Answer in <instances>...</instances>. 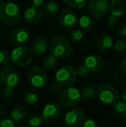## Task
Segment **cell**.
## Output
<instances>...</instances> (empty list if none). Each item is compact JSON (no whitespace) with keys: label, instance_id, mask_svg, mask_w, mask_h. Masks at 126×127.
Listing matches in <instances>:
<instances>
[{"label":"cell","instance_id":"ffe728a7","mask_svg":"<svg viewBox=\"0 0 126 127\" xmlns=\"http://www.w3.org/2000/svg\"><path fill=\"white\" fill-rule=\"evenodd\" d=\"M110 11L111 15L117 18L122 17L125 12V6L123 0H111L110 3Z\"/></svg>","mask_w":126,"mask_h":127},{"label":"cell","instance_id":"30bf717a","mask_svg":"<svg viewBox=\"0 0 126 127\" xmlns=\"http://www.w3.org/2000/svg\"><path fill=\"white\" fill-rule=\"evenodd\" d=\"M87 4L90 13L98 18L105 17L110 10L109 0H88Z\"/></svg>","mask_w":126,"mask_h":127},{"label":"cell","instance_id":"5bb4252c","mask_svg":"<svg viewBox=\"0 0 126 127\" xmlns=\"http://www.w3.org/2000/svg\"><path fill=\"white\" fill-rule=\"evenodd\" d=\"M29 32L24 27H17L9 33V40L16 45H22L29 41Z\"/></svg>","mask_w":126,"mask_h":127},{"label":"cell","instance_id":"7c38bea8","mask_svg":"<svg viewBox=\"0 0 126 127\" xmlns=\"http://www.w3.org/2000/svg\"><path fill=\"white\" fill-rule=\"evenodd\" d=\"M86 120V114L79 109H72L67 112L64 118L65 125L68 127H79Z\"/></svg>","mask_w":126,"mask_h":127},{"label":"cell","instance_id":"836d02e7","mask_svg":"<svg viewBox=\"0 0 126 127\" xmlns=\"http://www.w3.org/2000/svg\"><path fill=\"white\" fill-rule=\"evenodd\" d=\"M118 35L122 38L126 37V23L121 24L118 28Z\"/></svg>","mask_w":126,"mask_h":127},{"label":"cell","instance_id":"484cf974","mask_svg":"<svg viewBox=\"0 0 126 127\" xmlns=\"http://www.w3.org/2000/svg\"><path fill=\"white\" fill-rule=\"evenodd\" d=\"M113 50L118 55L122 57L126 56V40L123 38L118 39L115 42H113Z\"/></svg>","mask_w":126,"mask_h":127},{"label":"cell","instance_id":"d590c367","mask_svg":"<svg viewBox=\"0 0 126 127\" xmlns=\"http://www.w3.org/2000/svg\"><path fill=\"white\" fill-rule=\"evenodd\" d=\"M82 126L83 127H100L97 121L93 120V119H86L83 123Z\"/></svg>","mask_w":126,"mask_h":127},{"label":"cell","instance_id":"d4e9b609","mask_svg":"<svg viewBox=\"0 0 126 127\" xmlns=\"http://www.w3.org/2000/svg\"><path fill=\"white\" fill-rule=\"evenodd\" d=\"M57 57H55L53 55H47L42 60V67L44 70L51 71L54 68H55V67L57 66Z\"/></svg>","mask_w":126,"mask_h":127},{"label":"cell","instance_id":"2e32d148","mask_svg":"<svg viewBox=\"0 0 126 127\" xmlns=\"http://www.w3.org/2000/svg\"><path fill=\"white\" fill-rule=\"evenodd\" d=\"M49 43L48 40L43 35H38L32 40L30 43V50L35 55H42L47 51Z\"/></svg>","mask_w":126,"mask_h":127},{"label":"cell","instance_id":"603a6c76","mask_svg":"<svg viewBox=\"0 0 126 127\" xmlns=\"http://www.w3.org/2000/svg\"><path fill=\"white\" fill-rule=\"evenodd\" d=\"M42 11L47 16H55L60 12V6L54 1H48L42 5Z\"/></svg>","mask_w":126,"mask_h":127},{"label":"cell","instance_id":"ac0fdd59","mask_svg":"<svg viewBox=\"0 0 126 127\" xmlns=\"http://www.w3.org/2000/svg\"><path fill=\"white\" fill-rule=\"evenodd\" d=\"M95 24L96 23L94 18L89 15H83L78 19L79 28L83 32H90L93 30Z\"/></svg>","mask_w":126,"mask_h":127},{"label":"cell","instance_id":"f546056e","mask_svg":"<svg viewBox=\"0 0 126 127\" xmlns=\"http://www.w3.org/2000/svg\"><path fill=\"white\" fill-rule=\"evenodd\" d=\"M70 40L74 42H79L83 40L84 38V32L81 30H74L69 34Z\"/></svg>","mask_w":126,"mask_h":127},{"label":"cell","instance_id":"277c9868","mask_svg":"<svg viewBox=\"0 0 126 127\" xmlns=\"http://www.w3.org/2000/svg\"><path fill=\"white\" fill-rule=\"evenodd\" d=\"M59 103L66 108L75 106L81 101V94L79 89L73 87H67L59 94Z\"/></svg>","mask_w":126,"mask_h":127},{"label":"cell","instance_id":"e575fe53","mask_svg":"<svg viewBox=\"0 0 126 127\" xmlns=\"http://www.w3.org/2000/svg\"><path fill=\"white\" fill-rule=\"evenodd\" d=\"M61 88H62V87H61L58 82L55 81L54 83L52 84V86H51L50 91H51V93H53V94H60V92L61 91Z\"/></svg>","mask_w":126,"mask_h":127},{"label":"cell","instance_id":"8992f818","mask_svg":"<svg viewBox=\"0 0 126 127\" xmlns=\"http://www.w3.org/2000/svg\"><path fill=\"white\" fill-rule=\"evenodd\" d=\"M77 76V71L74 67L71 65H64L55 73V81L61 87H70L75 83Z\"/></svg>","mask_w":126,"mask_h":127},{"label":"cell","instance_id":"1f68e13d","mask_svg":"<svg viewBox=\"0 0 126 127\" xmlns=\"http://www.w3.org/2000/svg\"><path fill=\"white\" fill-rule=\"evenodd\" d=\"M14 96L13 90H8V89H3V99L6 101H10Z\"/></svg>","mask_w":126,"mask_h":127},{"label":"cell","instance_id":"ba28073f","mask_svg":"<svg viewBox=\"0 0 126 127\" xmlns=\"http://www.w3.org/2000/svg\"><path fill=\"white\" fill-rule=\"evenodd\" d=\"M27 77L30 85L35 88L43 87L48 82L47 74L44 69L39 66H32L28 70Z\"/></svg>","mask_w":126,"mask_h":127},{"label":"cell","instance_id":"8fae6325","mask_svg":"<svg viewBox=\"0 0 126 127\" xmlns=\"http://www.w3.org/2000/svg\"><path fill=\"white\" fill-rule=\"evenodd\" d=\"M58 22L66 30H72L78 24V17L71 9H63L58 13Z\"/></svg>","mask_w":126,"mask_h":127},{"label":"cell","instance_id":"d6a6232c","mask_svg":"<svg viewBox=\"0 0 126 127\" xmlns=\"http://www.w3.org/2000/svg\"><path fill=\"white\" fill-rule=\"evenodd\" d=\"M0 127H15V124L12 119H3L0 120Z\"/></svg>","mask_w":126,"mask_h":127},{"label":"cell","instance_id":"7bdbcfd3","mask_svg":"<svg viewBox=\"0 0 126 127\" xmlns=\"http://www.w3.org/2000/svg\"><path fill=\"white\" fill-rule=\"evenodd\" d=\"M2 85H3V84H2V82H1V80H0V87H2Z\"/></svg>","mask_w":126,"mask_h":127},{"label":"cell","instance_id":"e0dca14e","mask_svg":"<svg viewBox=\"0 0 126 127\" xmlns=\"http://www.w3.org/2000/svg\"><path fill=\"white\" fill-rule=\"evenodd\" d=\"M113 40L112 37L107 33H102L96 38V47L100 52H107L112 48Z\"/></svg>","mask_w":126,"mask_h":127},{"label":"cell","instance_id":"8d00e7d4","mask_svg":"<svg viewBox=\"0 0 126 127\" xmlns=\"http://www.w3.org/2000/svg\"><path fill=\"white\" fill-rule=\"evenodd\" d=\"M117 20H118V18H117L116 17H114V16H112V15H110V16H108L107 18H106V24L109 27H113L116 25Z\"/></svg>","mask_w":126,"mask_h":127},{"label":"cell","instance_id":"4dcf8cb0","mask_svg":"<svg viewBox=\"0 0 126 127\" xmlns=\"http://www.w3.org/2000/svg\"><path fill=\"white\" fill-rule=\"evenodd\" d=\"M76 71H77V74H79L80 77H86L92 74V73L87 69V67L84 65V63L79 64V65L77 67Z\"/></svg>","mask_w":126,"mask_h":127},{"label":"cell","instance_id":"4fadbf2b","mask_svg":"<svg viewBox=\"0 0 126 127\" xmlns=\"http://www.w3.org/2000/svg\"><path fill=\"white\" fill-rule=\"evenodd\" d=\"M84 65L91 73H99L102 71L105 67V60L101 55L92 54L85 58Z\"/></svg>","mask_w":126,"mask_h":127},{"label":"cell","instance_id":"44dd1931","mask_svg":"<svg viewBox=\"0 0 126 127\" xmlns=\"http://www.w3.org/2000/svg\"><path fill=\"white\" fill-rule=\"evenodd\" d=\"M112 115L115 119H125L126 118V103L125 101H119L113 105V109H112Z\"/></svg>","mask_w":126,"mask_h":127},{"label":"cell","instance_id":"b9f144b4","mask_svg":"<svg viewBox=\"0 0 126 127\" xmlns=\"http://www.w3.org/2000/svg\"><path fill=\"white\" fill-rule=\"evenodd\" d=\"M3 2H4V0H0V3H3Z\"/></svg>","mask_w":126,"mask_h":127},{"label":"cell","instance_id":"f35d334b","mask_svg":"<svg viewBox=\"0 0 126 127\" xmlns=\"http://www.w3.org/2000/svg\"><path fill=\"white\" fill-rule=\"evenodd\" d=\"M45 0H31V3L35 7H42L43 3H45Z\"/></svg>","mask_w":126,"mask_h":127},{"label":"cell","instance_id":"3957f363","mask_svg":"<svg viewBox=\"0 0 126 127\" xmlns=\"http://www.w3.org/2000/svg\"><path fill=\"white\" fill-rule=\"evenodd\" d=\"M96 96L105 105H114L119 100V93L109 83H101L96 87Z\"/></svg>","mask_w":126,"mask_h":127},{"label":"cell","instance_id":"5b68a950","mask_svg":"<svg viewBox=\"0 0 126 127\" xmlns=\"http://www.w3.org/2000/svg\"><path fill=\"white\" fill-rule=\"evenodd\" d=\"M10 56L13 63L22 67H28L33 62V53L25 46L18 45L14 48L10 53Z\"/></svg>","mask_w":126,"mask_h":127},{"label":"cell","instance_id":"7a4b0ae2","mask_svg":"<svg viewBox=\"0 0 126 127\" xmlns=\"http://www.w3.org/2000/svg\"><path fill=\"white\" fill-rule=\"evenodd\" d=\"M49 50L51 55L57 58H67L72 53V44L65 36L58 35L51 40Z\"/></svg>","mask_w":126,"mask_h":127},{"label":"cell","instance_id":"cb8c5ba5","mask_svg":"<svg viewBox=\"0 0 126 127\" xmlns=\"http://www.w3.org/2000/svg\"><path fill=\"white\" fill-rule=\"evenodd\" d=\"M40 94L35 88H29L24 94V101L29 105H34L39 99Z\"/></svg>","mask_w":126,"mask_h":127},{"label":"cell","instance_id":"d6986e66","mask_svg":"<svg viewBox=\"0 0 126 127\" xmlns=\"http://www.w3.org/2000/svg\"><path fill=\"white\" fill-rule=\"evenodd\" d=\"M29 113V109L24 105H17L11 111V119L14 122H20L24 120Z\"/></svg>","mask_w":126,"mask_h":127},{"label":"cell","instance_id":"83f0119b","mask_svg":"<svg viewBox=\"0 0 126 127\" xmlns=\"http://www.w3.org/2000/svg\"><path fill=\"white\" fill-rule=\"evenodd\" d=\"M65 4L73 9H83L87 4L88 0H63Z\"/></svg>","mask_w":126,"mask_h":127},{"label":"cell","instance_id":"52a82bcc","mask_svg":"<svg viewBox=\"0 0 126 127\" xmlns=\"http://www.w3.org/2000/svg\"><path fill=\"white\" fill-rule=\"evenodd\" d=\"M61 112L62 108L61 104L57 101H51L43 107L41 115L42 120L48 124H52L61 118Z\"/></svg>","mask_w":126,"mask_h":127},{"label":"cell","instance_id":"7402d4cb","mask_svg":"<svg viewBox=\"0 0 126 127\" xmlns=\"http://www.w3.org/2000/svg\"><path fill=\"white\" fill-rule=\"evenodd\" d=\"M80 94H81V101L86 100L93 98L96 95V87L93 84L86 83L81 87L80 89Z\"/></svg>","mask_w":126,"mask_h":127},{"label":"cell","instance_id":"6da1fadb","mask_svg":"<svg viewBox=\"0 0 126 127\" xmlns=\"http://www.w3.org/2000/svg\"><path fill=\"white\" fill-rule=\"evenodd\" d=\"M21 20V10L13 2L0 3V21L9 26H15Z\"/></svg>","mask_w":126,"mask_h":127},{"label":"cell","instance_id":"74e56055","mask_svg":"<svg viewBox=\"0 0 126 127\" xmlns=\"http://www.w3.org/2000/svg\"><path fill=\"white\" fill-rule=\"evenodd\" d=\"M118 69H119L122 74L126 75V57L120 62L119 65H118Z\"/></svg>","mask_w":126,"mask_h":127},{"label":"cell","instance_id":"60d3db41","mask_svg":"<svg viewBox=\"0 0 126 127\" xmlns=\"http://www.w3.org/2000/svg\"><path fill=\"white\" fill-rule=\"evenodd\" d=\"M119 96H120V98H121L122 100L125 101V103H126V87H125V88L122 89V91H121V93H120Z\"/></svg>","mask_w":126,"mask_h":127},{"label":"cell","instance_id":"ab89813d","mask_svg":"<svg viewBox=\"0 0 126 127\" xmlns=\"http://www.w3.org/2000/svg\"><path fill=\"white\" fill-rule=\"evenodd\" d=\"M7 113V110H6V107L3 105H0V119L3 117H4Z\"/></svg>","mask_w":126,"mask_h":127},{"label":"cell","instance_id":"f1b7e54d","mask_svg":"<svg viewBox=\"0 0 126 127\" xmlns=\"http://www.w3.org/2000/svg\"><path fill=\"white\" fill-rule=\"evenodd\" d=\"M42 121V115L38 113H32L29 116L28 119V124L30 127H38Z\"/></svg>","mask_w":126,"mask_h":127},{"label":"cell","instance_id":"9a60e30c","mask_svg":"<svg viewBox=\"0 0 126 127\" xmlns=\"http://www.w3.org/2000/svg\"><path fill=\"white\" fill-rule=\"evenodd\" d=\"M43 17V11L40 7H35L34 5L29 6L24 10V19L27 24H36L41 22Z\"/></svg>","mask_w":126,"mask_h":127},{"label":"cell","instance_id":"9c48e42d","mask_svg":"<svg viewBox=\"0 0 126 127\" xmlns=\"http://www.w3.org/2000/svg\"><path fill=\"white\" fill-rule=\"evenodd\" d=\"M0 80L2 84L4 85L5 89L13 90V88L18 83V73L13 67H11V66H6L0 72Z\"/></svg>","mask_w":126,"mask_h":127},{"label":"cell","instance_id":"4316f807","mask_svg":"<svg viewBox=\"0 0 126 127\" xmlns=\"http://www.w3.org/2000/svg\"><path fill=\"white\" fill-rule=\"evenodd\" d=\"M0 64L3 66H11L13 62L11 60L10 53L7 49H0Z\"/></svg>","mask_w":126,"mask_h":127}]
</instances>
